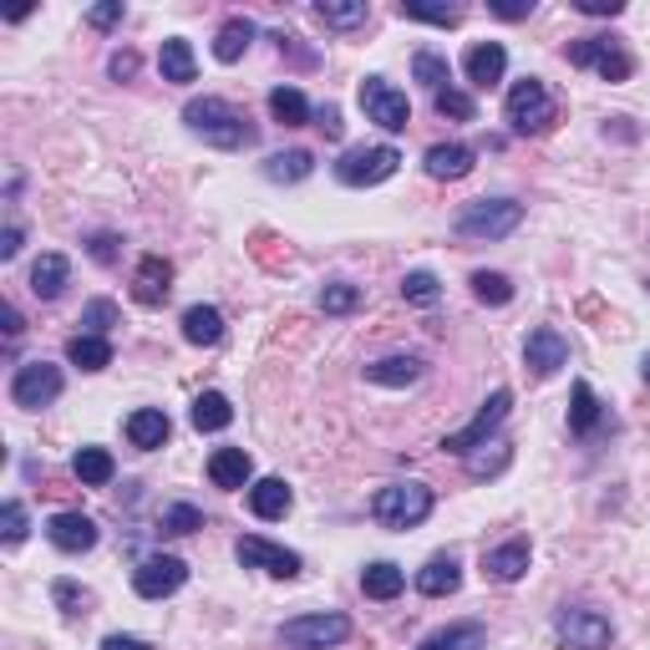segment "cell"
Masks as SVG:
<instances>
[{
	"mask_svg": "<svg viewBox=\"0 0 650 650\" xmlns=\"http://www.w3.org/2000/svg\"><path fill=\"white\" fill-rule=\"evenodd\" d=\"M356 305H361V285L336 280V285H325V290H321V311L325 315H351Z\"/></svg>",
	"mask_w": 650,
	"mask_h": 650,
	"instance_id": "cell-42",
	"label": "cell"
},
{
	"mask_svg": "<svg viewBox=\"0 0 650 650\" xmlns=\"http://www.w3.org/2000/svg\"><path fill=\"white\" fill-rule=\"evenodd\" d=\"M87 250H92V260H97V265H112V260H118V239H112V234H97Z\"/></svg>",
	"mask_w": 650,
	"mask_h": 650,
	"instance_id": "cell-51",
	"label": "cell"
},
{
	"mask_svg": "<svg viewBox=\"0 0 650 650\" xmlns=\"http://www.w3.org/2000/svg\"><path fill=\"white\" fill-rule=\"evenodd\" d=\"M67 361L82 366V371L112 366V340H107V336H72V340H67Z\"/></svg>",
	"mask_w": 650,
	"mask_h": 650,
	"instance_id": "cell-32",
	"label": "cell"
},
{
	"mask_svg": "<svg viewBox=\"0 0 650 650\" xmlns=\"http://www.w3.org/2000/svg\"><path fill=\"white\" fill-rule=\"evenodd\" d=\"M351 636V621L336 615V610H321V615H300V621H285L280 625V640L296 650H325V646H340Z\"/></svg>",
	"mask_w": 650,
	"mask_h": 650,
	"instance_id": "cell-8",
	"label": "cell"
},
{
	"mask_svg": "<svg viewBox=\"0 0 650 650\" xmlns=\"http://www.w3.org/2000/svg\"><path fill=\"white\" fill-rule=\"evenodd\" d=\"M103 650H153L148 640H137V636H107Z\"/></svg>",
	"mask_w": 650,
	"mask_h": 650,
	"instance_id": "cell-54",
	"label": "cell"
},
{
	"mask_svg": "<svg viewBox=\"0 0 650 650\" xmlns=\"http://www.w3.org/2000/svg\"><path fill=\"white\" fill-rule=\"evenodd\" d=\"M483 646H488L483 625H447V630H432L417 650H483Z\"/></svg>",
	"mask_w": 650,
	"mask_h": 650,
	"instance_id": "cell-33",
	"label": "cell"
},
{
	"mask_svg": "<svg viewBox=\"0 0 650 650\" xmlns=\"http://www.w3.org/2000/svg\"><path fill=\"white\" fill-rule=\"evenodd\" d=\"M488 11L498 15V21H523L533 11V0H488Z\"/></svg>",
	"mask_w": 650,
	"mask_h": 650,
	"instance_id": "cell-50",
	"label": "cell"
},
{
	"mask_svg": "<svg viewBox=\"0 0 650 650\" xmlns=\"http://www.w3.org/2000/svg\"><path fill=\"white\" fill-rule=\"evenodd\" d=\"M554 118H559V107H554V97H549V87L539 82V76H523V82H514V87H508V97H503V122H508L518 137L549 133V128H554Z\"/></svg>",
	"mask_w": 650,
	"mask_h": 650,
	"instance_id": "cell-2",
	"label": "cell"
},
{
	"mask_svg": "<svg viewBox=\"0 0 650 650\" xmlns=\"http://www.w3.org/2000/svg\"><path fill=\"white\" fill-rule=\"evenodd\" d=\"M361 107H366V118L376 122L382 133H407V122H412L407 92H397L386 76H366V82H361Z\"/></svg>",
	"mask_w": 650,
	"mask_h": 650,
	"instance_id": "cell-7",
	"label": "cell"
},
{
	"mask_svg": "<svg viewBox=\"0 0 650 650\" xmlns=\"http://www.w3.org/2000/svg\"><path fill=\"white\" fill-rule=\"evenodd\" d=\"M361 590H366V600H397V594L407 590V575H401L392 559H376L361 569Z\"/></svg>",
	"mask_w": 650,
	"mask_h": 650,
	"instance_id": "cell-29",
	"label": "cell"
},
{
	"mask_svg": "<svg viewBox=\"0 0 650 650\" xmlns=\"http://www.w3.org/2000/svg\"><path fill=\"white\" fill-rule=\"evenodd\" d=\"M523 224V204L518 198H478L458 214V234L478 239V244H493V239H508Z\"/></svg>",
	"mask_w": 650,
	"mask_h": 650,
	"instance_id": "cell-4",
	"label": "cell"
},
{
	"mask_svg": "<svg viewBox=\"0 0 650 650\" xmlns=\"http://www.w3.org/2000/svg\"><path fill=\"white\" fill-rule=\"evenodd\" d=\"M600 417H605V407L594 397V386L575 382V392H569V432H575V437H590V432L600 428Z\"/></svg>",
	"mask_w": 650,
	"mask_h": 650,
	"instance_id": "cell-26",
	"label": "cell"
},
{
	"mask_svg": "<svg viewBox=\"0 0 650 650\" xmlns=\"http://www.w3.org/2000/svg\"><path fill=\"white\" fill-rule=\"evenodd\" d=\"M250 478H254V458L244 447H219V453L208 458V483L214 488H229V493H234V488H244Z\"/></svg>",
	"mask_w": 650,
	"mask_h": 650,
	"instance_id": "cell-19",
	"label": "cell"
},
{
	"mask_svg": "<svg viewBox=\"0 0 650 650\" xmlns=\"http://www.w3.org/2000/svg\"><path fill=\"white\" fill-rule=\"evenodd\" d=\"M112 76H118V82L137 76V51H118V57H112Z\"/></svg>",
	"mask_w": 650,
	"mask_h": 650,
	"instance_id": "cell-53",
	"label": "cell"
},
{
	"mask_svg": "<svg viewBox=\"0 0 650 650\" xmlns=\"http://www.w3.org/2000/svg\"><path fill=\"white\" fill-rule=\"evenodd\" d=\"M61 366L51 361H26V366H15V382H11V401L15 407H26V412H41L51 401L61 397Z\"/></svg>",
	"mask_w": 650,
	"mask_h": 650,
	"instance_id": "cell-9",
	"label": "cell"
},
{
	"mask_svg": "<svg viewBox=\"0 0 650 650\" xmlns=\"http://www.w3.org/2000/svg\"><path fill=\"white\" fill-rule=\"evenodd\" d=\"M57 600H61V605H72V615H76V605H82V600H76V590H72V585H67V579H61V585H57Z\"/></svg>",
	"mask_w": 650,
	"mask_h": 650,
	"instance_id": "cell-57",
	"label": "cell"
},
{
	"mask_svg": "<svg viewBox=\"0 0 650 650\" xmlns=\"http://www.w3.org/2000/svg\"><path fill=\"white\" fill-rule=\"evenodd\" d=\"M422 168H428L432 178H443V183L468 178V173H473V148H468V143H437V148H428Z\"/></svg>",
	"mask_w": 650,
	"mask_h": 650,
	"instance_id": "cell-21",
	"label": "cell"
},
{
	"mask_svg": "<svg viewBox=\"0 0 650 650\" xmlns=\"http://www.w3.org/2000/svg\"><path fill=\"white\" fill-rule=\"evenodd\" d=\"M462 585V569L458 559H432L428 569H417V590L428 594V600H443V594H458Z\"/></svg>",
	"mask_w": 650,
	"mask_h": 650,
	"instance_id": "cell-30",
	"label": "cell"
},
{
	"mask_svg": "<svg viewBox=\"0 0 650 650\" xmlns=\"http://www.w3.org/2000/svg\"><path fill=\"white\" fill-rule=\"evenodd\" d=\"M229 422H234V407H229L224 392H204V397L193 401V428L198 432H224Z\"/></svg>",
	"mask_w": 650,
	"mask_h": 650,
	"instance_id": "cell-36",
	"label": "cell"
},
{
	"mask_svg": "<svg viewBox=\"0 0 650 650\" xmlns=\"http://www.w3.org/2000/svg\"><path fill=\"white\" fill-rule=\"evenodd\" d=\"M168 412H158V407H137L133 417H128V443L143 447V453H153V447L168 443Z\"/></svg>",
	"mask_w": 650,
	"mask_h": 650,
	"instance_id": "cell-23",
	"label": "cell"
},
{
	"mask_svg": "<svg viewBox=\"0 0 650 650\" xmlns=\"http://www.w3.org/2000/svg\"><path fill=\"white\" fill-rule=\"evenodd\" d=\"M87 21H92V26H97V31H112V26H118V21H122V0H107V5H92V11H87Z\"/></svg>",
	"mask_w": 650,
	"mask_h": 650,
	"instance_id": "cell-48",
	"label": "cell"
},
{
	"mask_svg": "<svg viewBox=\"0 0 650 650\" xmlns=\"http://www.w3.org/2000/svg\"><path fill=\"white\" fill-rule=\"evenodd\" d=\"M401 168V153L392 143H376V148H351L336 162V178L346 189H376Z\"/></svg>",
	"mask_w": 650,
	"mask_h": 650,
	"instance_id": "cell-5",
	"label": "cell"
},
{
	"mask_svg": "<svg viewBox=\"0 0 650 650\" xmlns=\"http://www.w3.org/2000/svg\"><path fill=\"white\" fill-rule=\"evenodd\" d=\"M72 280V260L67 254H41L36 265H31V296L36 300H57Z\"/></svg>",
	"mask_w": 650,
	"mask_h": 650,
	"instance_id": "cell-22",
	"label": "cell"
},
{
	"mask_svg": "<svg viewBox=\"0 0 650 650\" xmlns=\"http://www.w3.org/2000/svg\"><path fill=\"white\" fill-rule=\"evenodd\" d=\"M493 453H468V473L488 478V473H503L508 468V443H488Z\"/></svg>",
	"mask_w": 650,
	"mask_h": 650,
	"instance_id": "cell-46",
	"label": "cell"
},
{
	"mask_svg": "<svg viewBox=\"0 0 650 650\" xmlns=\"http://www.w3.org/2000/svg\"><path fill=\"white\" fill-rule=\"evenodd\" d=\"M254 41V21H244V15H234V21H224L219 36H214V57L229 67V61H239L244 51H250Z\"/></svg>",
	"mask_w": 650,
	"mask_h": 650,
	"instance_id": "cell-31",
	"label": "cell"
},
{
	"mask_svg": "<svg viewBox=\"0 0 650 650\" xmlns=\"http://www.w3.org/2000/svg\"><path fill=\"white\" fill-rule=\"evenodd\" d=\"M269 112H275V122H285V128H305V122H311V103H305L296 87L269 92Z\"/></svg>",
	"mask_w": 650,
	"mask_h": 650,
	"instance_id": "cell-37",
	"label": "cell"
},
{
	"mask_svg": "<svg viewBox=\"0 0 650 650\" xmlns=\"http://www.w3.org/2000/svg\"><path fill=\"white\" fill-rule=\"evenodd\" d=\"M397 15L401 21H428V26H458L462 21L458 5H422V0H401Z\"/></svg>",
	"mask_w": 650,
	"mask_h": 650,
	"instance_id": "cell-40",
	"label": "cell"
},
{
	"mask_svg": "<svg viewBox=\"0 0 650 650\" xmlns=\"http://www.w3.org/2000/svg\"><path fill=\"white\" fill-rule=\"evenodd\" d=\"M315 15H321L330 31H356V26H366L371 5H366V0H321Z\"/></svg>",
	"mask_w": 650,
	"mask_h": 650,
	"instance_id": "cell-35",
	"label": "cell"
},
{
	"mask_svg": "<svg viewBox=\"0 0 650 650\" xmlns=\"http://www.w3.org/2000/svg\"><path fill=\"white\" fill-rule=\"evenodd\" d=\"M462 72H468L473 87H493V82H503V72H508V51H503L498 41H473L468 57H462Z\"/></svg>",
	"mask_w": 650,
	"mask_h": 650,
	"instance_id": "cell-17",
	"label": "cell"
},
{
	"mask_svg": "<svg viewBox=\"0 0 650 650\" xmlns=\"http://www.w3.org/2000/svg\"><path fill=\"white\" fill-rule=\"evenodd\" d=\"M72 473L82 488H107L112 483V473H118V462H112V453L107 447H82L72 458Z\"/></svg>",
	"mask_w": 650,
	"mask_h": 650,
	"instance_id": "cell-28",
	"label": "cell"
},
{
	"mask_svg": "<svg viewBox=\"0 0 650 650\" xmlns=\"http://www.w3.org/2000/svg\"><path fill=\"white\" fill-rule=\"evenodd\" d=\"M183 579H189V564L178 559V554H153L133 569V590L143 600H168V594L183 590Z\"/></svg>",
	"mask_w": 650,
	"mask_h": 650,
	"instance_id": "cell-12",
	"label": "cell"
},
{
	"mask_svg": "<svg viewBox=\"0 0 650 650\" xmlns=\"http://www.w3.org/2000/svg\"><path fill=\"white\" fill-rule=\"evenodd\" d=\"M564 57H569V67H594L605 82H630V72H636V61L625 57L610 36H585V41H575Z\"/></svg>",
	"mask_w": 650,
	"mask_h": 650,
	"instance_id": "cell-10",
	"label": "cell"
},
{
	"mask_svg": "<svg viewBox=\"0 0 650 650\" xmlns=\"http://www.w3.org/2000/svg\"><path fill=\"white\" fill-rule=\"evenodd\" d=\"M204 529V514L193 508V503H173V508H162V533H198Z\"/></svg>",
	"mask_w": 650,
	"mask_h": 650,
	"instance_id": "cell-45",
	"label": "cell"
},
{
	"mask_svg": "<svg viewBox=\"0 0 650 650\" xmlns=\"http://www.w3.org/2000/svg\"><path fill=\"white\" fill-rule=\"evenodd\" d=\"M412 76L422 82V87H432V97L453 87V67H447L437 51H417V57H412Z\"/></svg>",
	"mask_w": 650,
	"mask_h": 650,
	"instance_id": "cell-38",
	"label": "cell"
},
{
	"mask_svg": "<svg viewBox=\"0 0 650 650\" xmlns=\"http://www.w3.org/2000/svg\"><path fill=\"white\" fill-rule=\"evenodd\" d=\"M168 296H173V265L162 254H143L133 275V300L137 305H162Z\"/></svg>",
	"mask_w": 650,
	"mask_h": 650,
	"instance_id": "cell-15",
	"label": "cell"
},
{
	"mask_svg": "<svg viewBox=\"0 0 650 650\" xmlns=\"http://www.w3.org/2000/svg\"><path fill=\"white\" fill-rule=\"evenodd\" d=\"M15 254H21V229H5V234H0V260H15Z\"/></svg>",
	"mask_w": 650,
	"mask_h": 650,
	"instance_id": "cell-55",
	"label": "cell"
},
{
	"mask_svg": "<svg viewBox=\"0 0 650 650\" xmlns=\"http://www.w3.org/2000/svg\"><path fill=\"white\" fill-rule=\"evenodd\" d=\"M473 296L483 300V305H508V300H514V285H508V275H498V269H478Z\"/></svg>",
	"mask_w": 650,
	"mask_h": 650,
	"instance_id": "cell-41",
	"label": "cell"
},
{
	"mask_svg": "<svg viewBox=\"0 0 650 650\" xmlns=\"http://www.w3.org/2000/svg\"><path fill=\"white\" fill-rule=\"evenodd\" d=\"M585 15H621L625 11V0H575Z\"/></svg>",
	"mask_w": 650,
	"mask_h": 650,
	"instance_id": "cell-52",
	"label": "cell"
},
{
	"mask_svg": "<svg viewBox=\"0 0 650 650\" xmlns=\"http://www.w3.org/2000/svg\"><path fill=\"white\" fill-rule=\"evenodd\" d=\"M183 122H189V133H198L208 148H224V153H239L254 143V122L239 112L234 103H224V97H193L183 107Z\"/></svg>",
	"mask_w": 650,
	"mask_h": 650,
	"instance_id": "cell-1",
	"label": "cell"
},
{
	"mask_svg": "<svg viewBox=\"0 0 650 650\" xmlns=\"http://www.w3.org/2000/svg\"><path fill=\"white\" fill-rule=\"evenodd\" d=\"M46 539L61 549V554H87L97 544V523L87 514H57L46 523Z\"/></svg>",
	"mask_w": 650,
	"mask_h": 650,
	"instance_id": "cell-16",
	"label": "cell"
},
{
	"mask_svg": "<svg viewBox=\"0 0 650 650\" xmlns=\"http://www.w3.org/2000/svg\"><path fill=\"white\" fill-rule=\"evenodd\" d=\"M508 407H514V392L508 386H498L493 397L478 407V417L468 422V428H458V432H447L443 437V453H458V458H468V453H478V447L493 437V432L503 428V417H508Z\"/></svg>",
	"mask_w": 650,
	"mask_h": 650,
	"instance_id": "cell-6",
	"label": "cell"
},
{
	"mask_svg": "<svg viewBox=\"0 0 650 650\" xmlns=\"http://www.w3.org/2000/svg\"><path fill=\"white\" fill-rule=\"evenodd\" d=\"M401 300H407V305H422V311H432V305L443 300V285H437V275H432V269H412V275L401 280Z\"/></svg>",
	"mask_w": 650,
	"mask_h": 650,
	"instance_id": "cell-39",
	"label": "cell"
},
{
	"mask_svg": "<svg viewBox=\"0 0 650 650\" xmlns=\"http://www.w3.org/2000/svg\"><path fill=\"white\" fill-rule=\"evenodd\" d=\"M483 575L498 579V585L523 579V575H529V544H523V539H508V544L488 549V554H483Z\"/></svg>",
	"mask_w": 650,
	"mask_h": 650,
	"instance_id": "cell-18",
	"label": "cell"
},
{
	"mask_svg": "<svg viewBox=\"0 0 650 650\" xmlns=\"http://www.w3.org/2000/svg\"><path fill=\"white\" fill-rule=\"evenodd\" d=\"M432 103H437V112H443V118H453V122H473V118H478V103L468 97V92H458V87L437 92Z\"/></svg>",
	"mask_w": 650,
	"mask_h": 650,
	"instance_id": "cell-44",
	"label": "cell"
},
{
	"mask_svg": "<svg viewBox=\"0 0 650 650\" xmlns=\"http://www.w3.org/2000/svg\"><path fill=\"white\" fill-rule=\"evenodd\" d=\"M183 340H189V346H219L224 315L214 311V305H189V311H183Z\"/></svg>",
	"mask_w": 650,
	"mask_h": 650,
	"instance_id": "cell-27",
	"label": "cell"
},
{
	"mask_svg": "<svg viewBox=\"0 0 650 650\" xmlns=\"http://www.w3.org/2000/svg\"><path fill=\"white\" fill-rule=\"evenodd\" d=\"M315 173V158L305 148H290V153H275V158H265V178L269 183H300V178Z\"/></svg>",
	"mask_w": 650,
	"mask_h": 650,
	"instance_id": "cell-34",
	"label": "cell"
},
{
	"mask_svg": "<svg viewBox=\"0 0 650 650\" xmlns=\"http://www.w3.org/2000/svg\"><path fill=\"white\" fill-rule=\"evenodd\" d=\"M21 330H26V321H21V311H15V305H5V336H21Z\"/></svg>",
	"mask_w": 650,
	"mask_h": 650,
	"instance_id": "cell-56",
	"label": "cell"
},
{
	"mask_svg": "<svg viewBox=\"0 0 650 650\" xmlns=\"http://www.w3.org/2000/svg\"><path fill=\"white\" fill-rule=\"evenodd\" d=\"M315 128H321V133L330 137V143H340V133H346V122H340V107L325 103L321 112H315Z\"/></svg>",
	"mask_w": 650,
	"mask_h": 650,
	"instance_id": "cell-49",
	"label": "cell"
},
{
	"mask_svg": "<svg viewBox=\"0 0 650 650\" xmlns=\"http://www.w3.org/2000/svg\"><path fill=\"white\" fill-rule=\"evenodd\" d=\"M0 523H5V529H0V539H5V544H21V539H26V508H21V503H5V514H0Z\"/></svg>",
	"mask_w": 650,
	"mask_h": 650,
	"instance_id": "cell-47",
	"label": "cell"
},
{
	"mask_svg": "<svg viewBox=\"0 0 650 650\" xmlns=\"http://www.w3.org/2000/svg\"><path fill=\"white\" fill-rule=\"evenodd\" d=\"M428 514H432V488L422 483H386L371 498V518L382 529H417Z\"/></svg>",
	"mask_w": 650,
	"mask_h": 650,
	"instance_id": "cell-3",
	"label": "cell"
},
{
	"mask_svg": "<svg viewBox=\"0 0 650 650\" xmlns=\"http://www.w3.org/2000/svg\"><path fill=\"white\" fill-rule=\"evenodd\" d=\"M554 630H559V640L569 650H605L610 640H615V630H610V621L600 615V610H559V621H554Z\"/></svg>",
	"mask_w": 650,
	"mask_h": 650,
	"instance_id": "cell-11",
	"label": "cell"
},
{
	"mask_svg": "<svg viewBox=\"0 0 650 650\" xmlns=\"http://www.w3.org/2000/svg\"><path fill=\"white\" fill-rule=\"evenodd\" d=\"M290 503H296V498H290L285 478H260V483L250 488V514L265 518V523H269V518H285V514H290Z\"/></svg>",
	"mask_w": 650,
	"mask_h": 650,
	"instance_id": "cell-24",
	"label": "cell"
},
{
	"mask_svg": "<svg viewBox=\"0 0 650 650\" xmlns=\"http://www.w3.org/2000/svg\"><path fill=\"white\" fill-rule=\"evenodd\" d=\"M422 371H428L422 356H382V361L366 366V382L371 386H412V382H422Z\"/></svg>",
	"mask_w": 650,
	"mask_h": 650,
	"instance_id": "cell-20",
	"label": "cell"
},
{
	"mask_svg": "<svg viewBox=\"0 0 650 650\" xmlns=\"http://www.w3.org/2000/svg\"><path fill=\"white\" fill-rule=\"evenodd\" d=\"M158 72H162V82H193L198 76V61H193V46L183 41V36H168L162 41V51H158Z\"/></svg>",
	"mask_w": 650,
	"mask_h": 650,
	"instance_id": "cell-25",
	"label": "cell"
},
{
	"mask_svg": "<svg viewBox=\"0 0 650 650\" xmlns=\"http://www.w3.org/2000/svg\"><path fill=\"white\" fill-rule=\"evenodd\" d=\"M234 559L244 564V569H265V575H275V579H296V575H300V554H296V549L269 544V539H260V533L239 539V544H234Z\"/></svg>",
	"mask_w": 650,
	"mask_h": 650,
	"instance_id": "cell-13",
	"label": "cell"
},
{
	"mask_svg": "<svg viewBox=\"0 0 650 650\" xmlns=\"http://www.w3.org/2000/svg\"><path fill=\"white\" fill-rule=\"evenodd\" d=\"M640 376H646V382H650V351H646V361H640Z\"/></svg>",
	"mask_w": 650,
	"mask_h": 650,
	"instance_id": "cell-58",
	"label": "cell"
},
{
	"mask_svg": "<svg viewBox=\"0 0 650 650\" xmlns=\"http://www.w3.org/2000/svg\"><path fill=\"white\" fill-rule=\"evenodd\" d=\"M564 361H569V340H564L554 325L529 330V340H523V366H529L533 376H554Z\"/></svg>",
	"mask_w": 650,
	"mask_h": 650,
	"instance_id": "cell-14",
	"label": "cell"
},
{
	"mask_svg": "<svg viewBox=\"0 0 650 650\" xmlns=\"http://www.w3.org/2000/svg\"><path fill=\"white\" fill-rule=\"evenodd\" d=\"M118 321H122V311L112 300H87V305H82V325H87L82 336H107Z\"/></svg>",
	"mask_w": 650,
	"mask_h": 650,
	"instance_id": "cell-43",
	"label": "cell"
}]
</instances>
